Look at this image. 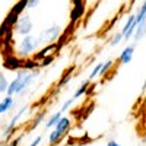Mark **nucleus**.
<instances>
[{
  "mask_svg": "<svg viewBox=\"0 0 146 146\" xmlns=\"http://www.w3.org/2000/svg\"><path fill=\"white\" fill-rule=\"evenodd\" d=\"M143 91H146V76H145V82H143Z\"/></svg>",
  "mask_w": 146,
  "mask_h": 146,
  "instance_id": "35",
  "label": "nucleus"
},
{
  "mask_svg": "<svg viewBox=\"0 0 146 146\" xmlns=\"http://www.w3.org/2000/svg\"><path fill=\"white\" fill-rule=\"evenodd\" d=\"M32 29H34V23H32L31 16L29 15H22L19 22H18V25L15 27V32L22 35V38H23V36L31 35Z\"/></svg>",
  "mask_w": 146,
  "mask_h": 146,
  "instance_id": "4",
  "label": "nucleus"
},
{
  "mask_svg": "<svg viewBox=\"0 0 146 146\" xmlns=\"http://www.w3.org/2000/svg\"><path fill=\"white\" fill-rule=\"evenodd\" d=\"M15 107V100L13 96H5L3 100H0V114H5L7 111H10Z\"/></svg>",
  "mask_w": 146,
  "mask_h": 146,
  "instance_id": "12",
  "label": "nucleus"
},
{
  "mask_svg": "<svg viewBox=\"0 0 146 146\" xmlns=\"http://www.w3.org/2000/svg\"><path fill=\"white\" fill-rule=\"evenodd\" d=\"M70 126H72V120L69 118V117H66V115H63V118L58 121V124L54 127V130L57 131V135L60 136V137H63L66 133L69 131V129H70Z\"/></svg>",
  "mask_w": 146,
  "mask_h": 146,
  "instance_id": "10",
  "label": "nucleus"
},
{
  "mask_svg": "<svg viewBox=\"0 0 146 146\" xmlns=\"http://www.w3.org/2000/svg\"><path fill=\"white\" fill-rule=\"evenodd\" d=\"M107 146H123V145H120V143H118L117 140H108Z\"/></svg>",
  "mask_w": 146,
  "mask_h": 146,
  "instance_id": "34",
  "label": "nucleus"
},
{
  "mask_svg": "<svg viewBox=\"0 0 146 146\" xmlns=\"http://www.w3.org/2000/svg\"><path fill=\"white\" fill-rule=\"evenodd\" d=\"M40 73V70H35V72H25V70H19L16 78L10 82L9 85V89H7V96H13V95H19L25 91L31 82L36 78V75Z\"/></svg>",
  "mask_w": 146,
  "mask_h": 146,
  "instance_id": "1",
  "label": "nucleus"
},
{
  "mask_svg": "<svg viewBox=\"0 0 146 146\" xmlns=\"http://www.w3.org/2000/svg\"><path fill=\"white\" fill-rule=\"evenodd\" d=\"M27 7H28V0H19V2H16L13 6H12L10 12L15 13V15H18V16H22L23 10H25Z\"/></svg>",
  "mask_w": 146,
  "mask_h": 146,
  "instance_id": "14",
  "label": "nucleus"
},
{
  "mask_svg": "<svg viewBox=\"0 0 146 146\" xmlns=\"http://www.w3.org/2000/svg\"><path fill=\"white\" fill-rule=\"evenodd\" d=\"M73 102H75V98L72 96L70 100H67V101H64V102H63V105H62V110H60V111H62V113H66L67 110H69V108L73 105Z\"/></svg>",
  "mask_w": 146,
  "mask_h": 146,
  "instance_id": "29",
  "label": "nucleus"
},
{
  "mask_svg": "<svg viewBox=\"0 0 146 146\" xmlns=\"http://www.w3.org/2000/svg\"><path fill=\"white\" fill-rule=\"evenodd\" d=\"M40 69V63L34 60L32 57L28 58H23V70L25 72H34V70H38Z\"/></svg>",
  "mask_w": 146,
  "mask_h": 146,
  "instance_id": "16",
  "label": "nucleus"
},
{
  "mask_svg": "<svg viewBox=\"0 0 146 146\" xmlns=\"http://www.w3.org/2000/svg\"><path fill=\"white\" fill-rule=\"evenodd\" d=\"M63 34V28L60 27V25H53V27H50V28H47V29H44L41 34H40V41L42 42V44H45V45H48V44H54L58 38H60V35Z\"/></svg>",
  "mask_w": 146,
  "mask_h": 146,
  "instance_id": "3",
  "label": "nucleus"
},
{
  "mask_svg": "<svg viewBox=\"0 0 146 146\" xmlns=\"http://www.w3.org/2000/svg\"><path fill=\"white\" fill-rule=\"evenodd\" d=\"M133 54H135V45H127L124 47V50L120 53V57H118V62L121 64H129L133 58Z\"/></svg>",
  "mask_w": 146,
  "mask_h": 146,
  "instance_id": "11",
  "label": "nucleus"
},
{
  "mask_svg": "<svg viewBox=\"0 0 146 146\" xmlns=\"http://www.w3.org/2000/svg\"><path fill=\"white\" fill-rule=\"evenodd\" d=\"M3 67L6 70H10V72H19L23 69V58L18 57V54H13V56H7V57H3Z\"/></svg>",
  "mask_w": 146,
  "mask_h": 146,
  "instance_id": "7",
  "label": "nucleus"
},
{
  "mask_svg": "<svg viewBox=\"0 0 146 146\" xmlns=\"http://www.w3.org/2000/svg\"><path fill=\"white\" fill-rule=\"evenodd\" d=\"M73 7L70 10V23H75L76 25V22L80 21L85 15V10H86V3L82 2V0H73L72 2Z\"/></svg>",
  "mask_w": 146,
  "mask_h": 146,
  "instance_id": "6",
  "label": "nucleus"
},
{
  "mask_svg": "<svg viewBox=\"0 0 146 146\" xmlns=\"http://www.w3.org/2000/svg\"><path fill=\"white\" fill-rule=\"evenodd\" d=\"M54 58H56V56H54V54H53V56L45 57L44 60H41V62H40V67H47V66H50V64L54 62Z\"/></svg>",
  "mask_w": 146,
  "mask_h": 146,
  "instance_id": "27",
  "label": "nucleus"
},
{
  "mask_svg": "<svg viewBox=\"0 0 146 146\" xmlns=\"http://www.w3.org/2000/svg\"><path fill=\"white\" fill-rule=\"evenodd\" d=\"M123 40H124V36H123V34H121V31H120V32L114 34V36L111 38V41H110V45H111V47H115V45H118Z\"/></svg>",
  "mask_w": 146,
  "mask_h": 146,
  "instance_id": "24",
  "label": "nucleus"
},
{
  "mask_svg": "<svg viewBox=\"0 0 146 146\" xmlns=\"http://www.w3.org/2000/svg\"><path fill=\"white\" fill-rule=\"evenodd\" d=\"M102 66H104V63H98V64H95V67L92 69V72L89 73V80L92 82L94 79H96L98 76H101V70H102Z\"/></svg>",
  "mask_w": 146,
  "mask_h": 146,
  "instance_id": "21",
  "label": "nucleus"
},
{
  "mask_svg": "<svg viewBox=\"0 0 146 146\" xmlns=\"http://www.w3.org/2000/svg\"><path fill=\"white\" fill-rule=\"evenodd\" d=\"M73 31H75V23H70V22H69V23H67V27L63 29V34L69 36V35H70Z\"/></svg>",
  "mask_w": 146,
  "mask_h": 146,
  "instance_id": "30",
  "label": "nucleus"
},
{
  "mask_svg": "<svg viewBox=\"0 0 146 146\" xmlns=\"http://www.w3.org/2000/svg\"><path fill=\"white\" fill-rule=\"evenodd\" d=\"M9 85H10V82L7 80V78L3 73H0V94H7Z\"/></svg>",
  "mask_w": 146,
  "mask_h": 146,
  "instance_id": "20",
  "label": "nucleus"
},
{
  "mask_svg": "<svg viewBox=\"0 0 146 146\" xmlns=\"http://www.w3.org/2000/svg\"><path fill=\"white\" fill-rule=\"evenodd\" d=\"M22 137H23V135H19L18 137H15V139H12L6 146H19V143H21V140H22Z\"/></svg>",
  "mask_w": 146,
  "mask_h": 146,
  "instance_id": "31",
  "label": "nucleus"
},
{
  "mask_svg": "<svg viewBox=\"0 0 146 146\" xmlns=\"http://www.w3.org/2000/svg\"><path fill=\"white\" fill-rule=\"evenodd\" d=\"M145 35H146V21L137 23V28H136V32H135V36H133V38H135V41L137 42L143 38Z\"/></svg>",
  "mask_w": 146,
  "mask_h": 146,
  "instance_id": "17",
  "label": "nucleus"
},
{
  "mask_svg": "<svg viewBox=\"0 0 146 146\" xmlns=\"http://www.w3.org/2000/svg\"><path fill=\"white\" fill-rule=\"evenodd\" d=\"M44 115H45V111H41L38 115H36L35 118H34V121H32V124H31V127H29V130H32V129H35V127H38V124L42 121V118H44Z\"/></svg>",
  "mask_w": 146,
  "mask_h": 146,
  "instance_id": "25",
  "label": "nucleus"
},
{
  "mask_svg": "<svg viewBox=\"0 0 146 146\" xmlns=\"http://www.w3.org/2000/svg\"><path fill=\"white\" fill-rule=\"evenodd\" d=\"M72 72H73V67L72 69H69L64 75H63V78L60 79V82H58V88H62V86H64V85H67L70 80H72Z\"/></svg>",
  "mask_w": 146,
  "mask_h": 146,
  "instance_id": "23",
  "label": "nucleus"
},
{
  "mask_svg": "<svg viewBox=\"0 0 146 146\" xmlns=\"http://www.w3.org/2000/svg\"><path fill=\"white\" fill-rule=\"evenodd\" d=\"M19 19H21V16H18V15H15V13H12V12L9 10V12H7V15H6V18H5L3 21L7 23V25H10L12 28H15V27L18 25Z\"/></svg>",
  "mask_w": 146,
  "mask_h": 146,
  "instance_id": "18",
  "label": "nucleus"
},
{
  "mask_svg": "<svg viewBox=\"0 0 146 146\" xmlns=\"http://www.w3.org/2000/svg\"><path fill=\"white\" fill-rule=\"evenodd\" d=\"M136 28H137V22H136V16L135 15H130L124 23L123 29H121V34H123L124 40L129 41L130 38L135 36V32H136Z\"/></svg>",
  "mask_w": 146,
  "mask_h": 146,
  "instance_id": "8",
  "label": "nucleus"
},
{
  "mask_svg": "<svg viewBox=\"0 0 146 146\" xmlns=\"http://www.w3.org/2000/svg\"><path fill=\"white\" fill-rule=\"evenodd\" d=\"M41 140H42V136H36L28 146H40V143H41Z\"/></svg>",
  "mask_w": 146,
  "mask_h": 146,
  "instance_id": "32",
  "label": "nucleus"
},
{
  "mask_svg": "<svg viewBox=\"0 0 146 146\" xmlns=\"http://www.w3.org/2000/svg\"><path fill=\"white\" fill-rule=\"evenodd\" d=\"M28 111V105H23L19 111H16V114L12 117V120L7 123V126L5 127V130H3V137L7 140V139H10V136H12V133L15 131V129H16V126H18V121L21 120V117L23 115Z\"/></svg>",
  "mask_w": 146,
  "mask_h": 146,
  "instance_id": "5",
  "label": "nucleus"
},
{
  "mask_svg": "<svg viewBox=\"0 0 146 146\" xmlns=\"http://www.w3.org/2000/svg\"><path fill=\"white\" fill-rule=\"evenodd\" d=\"M91 80L88 79V80H85V82H82V85L75 91V94H73V98H75V101L78 100V98H80L82 95H85V94H88V91H89V88H91Z\"/></svg>",
  "mask_w": 146,
  "mask_h": 146,
  "instance_id": "13",
  "label": "nucleus"
},
{
  "mask_svg": "<svg viewBox=\"0 0 146 146\" xmlns=\"http://www.w3.org/2000/svg\"><path fill=\"white\" fill-rule=\"evenodd\" d=\"M145 100H146V98H145ZM145 102H146V101H145Z\"/></svg>",
  "mask_w": 146,
  "mask_h": 146,
  "instance_id": "36",
  "label": "nucleus"
},
{
  "mask_svg": "<svg viewBox=\"0 0 146 146\" xmlns=\"http://www.w3.org/2000/svg\"><path fill=\"white\" fill-rule=\"evenodd\" d=\"M67 38H69V36L67 35H64V34H62V35H60V38L56 41V47H57V50L56 51H58V50H62V47L66 44V41H67Z\"/></svg>",
  "mask_w": 146,
  "mask_h": 146,
  "instance_id": "26",
  "label": "nucleus"
},
{
  "mask_svg": "<svg viewBox=\"0 0 146 146\" xmlns=\"http://www.w3.org/2000/svg\"><path fill=\"white\" fill-rule=\"evenodd\" d=\"M135 16H136V22H137V23L146 21V2H143V3L139 6V9H137V12L135 13Z\"/></svg>",
  "mask_w": 146,
  "mask_h": 146,
  "instance_id": "19",
  "label": "nucleus"
},
{
  "mask_svg": "<svg viewBox=\"0 0 146 146\" xmlns=\"http://www.w3.org/2000/svg\"><path fill=\"white\" fill-rule=\"evenodd\" d=\"M40 44H41V41H40L38 36H34V35L23 36V38L19 41L18 48H16L18 57H21V58L32 57L35 54L34 51H38V45Z\"/></svg>",
  "mask_w": 146,
  "mask_h": 146,
  "instance_id": "2",
  "label": "nucleus"
},
{
  "mask_svg": "<svg viewBox=\"0 0 146 146\" xmlns=\"http://www.w3.org/2000/svg\"><path fill=\"white\" fill-rule=\"evenodd\" d=\"M38 0H28V7L29 9H32V7H36V6H38Z\"/></svg>",
  "mask_w": 146,
  "mask_h": 146,
  "instance_id": "33",
  "label": "nucleus"
},
{
  "mask_svg": "<svg viewBox=\"0 0 146 146\" xmlns=\"http://www.w3.org/2000/svg\"><path fill=\"white\" fill-rule=\"evenodd\" d=\"M113 66H114V62H113V60H107V62L104 63V66H102V70H101V76H104L105 73H107L110 69H111Z\"/></svg>",
  "mask_w": 146,
  "mask_h": 146,
  "instance_id": "28",
  "label": "nucleus"
},
{
  "mask_svg": "<svg viewBox=\"0 0 146 146\" xmlns=\"http://www.w3.org/2000/svg\"><path fill=\"white\" fill-rule=\"evenodd\" d=\"M12 31H15V28H12L10 25H7V23L3 21L2 23H0V40L5 38V36H6L9 32H12Z\"/></svg>",
  "mask_w": 146,
  "mask_h": 146,
  "instance_id": "22",
  "label": "nucleus"
},
{
  "mask_svg": "<svg viewBox=\"0 0 146 146\" xmlns=\"http://www.w3.org/2000/svg\"><path fill=\"white\" fill-rule=\"evenodd\" d=\"M57 50V47H56V42L54 44H48V45H44L42 48H40L38 51H36L34 56H32V58L34 60H36V62H41V60H44L45 57H48V56H53V53Z\"/></svg>",
  "mask_w": 146,
  "mask_h": 146,
  "instance_id": "9",
  "label": "nucleus"
},
{
  "mask_svg": "<svg viewBox=\"0 0 146 146\" xmlns=\"http://www.w3.org/2000/svg\"><path fill=\"white\" fill-rule=\"evenodd\" d=\"M63 118V113L62 111H57V113H54V114H51L50 115V118L47 120V123H45V127L47 129H54L57 124H58V121Z\"/></svg>",
  "mask_w": 146,
  "mask_h": 146,
  "instance_id": "15",
  "label": "nucleus"
}]
</instances>
